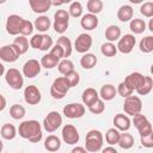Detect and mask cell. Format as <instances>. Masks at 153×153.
<instances>
[{
    "label": "cell",
    "instance_id": "1",
    "mask_svg": "<svg viewBox=\"0 0 153 153\" xmlns=\"http://www.w3.org/2000/svg\"><path fill=\"white\" fill-rule=\"evenodd\" d=\"M18 134L20 137L29 140L32 143L39 142L43 137L41 123L36 120H27L22 122L18 127Z\"/></svg>",
    "mask_w": 153,
    "mask_h": 153
},
{
    "label": "cell",
    "instance_id": "2",
    "mask_svg": "<svg viewBox=\"0 0 153 153\" xmlns=\"http://www.w3.org/2000/svg\"><path fill=\"white\" fill-rule=\"evenodd\" d=\"M103 142H104L103 134L99 130L92 129L85 136V148H86L87 152L96 153V152L102 151Z\"/></svg>",
    "mask_w": 153,
    "mask_h": 153
},
{
    "label": "cell",
    "instance_id": "3",
    "mask_svg": "<svg viewBox=\"0 0 153 153\" xmlns=\"http://www.w3.org/2000/svg\"><path fill=\"white\" fill-rule=\"evenodd\" d=\"M69 88H71V86L65 76L56 78L50 86V96L54 99H62V98H65V96L69 91Z\"/></svg>",
    "mask_w": 153,
    "mask_h": 153
},
{
    "label": "cell",
    "instance_id": "4",
    "mask_svg": "<svg viewBox=\"0 0 153 153\" xmlns=\"http://www.w3.org/2000/svg\"><path fill=\"white\" fill-rule=\"evenodd\" d=\"M69 13L66 10H57L54 13V30L56 33H63L67 31L69 25Z\"/></svg>",
    "mask_w": 153,
    "mask_h": 153
},
{
    "label": "cell",
    "instance_id": "5",
    "mask_svg": "<svg viewBox=\"0 0 153 153\" xmlns=\"http://www.w3.org/2000/svg\"><path fill=\"white\" fill-rule=\"evenodd\" d=\"M123 110L124 114L128 116H134L139 112H141L142 110V102L140 99V97L137 96H128L124 98V103H123Z\"/></svg>",
    "mask_w": 153,
    "mask_h": 153
},
{
    "label": "cell",
    "instance_id": "6",
    "mask_svg": "<svg viewBox=\"0 0 153 153\" xmlns=\"http://www.w3.org/2000/svg\"><path fill=\"white\" fill-rule=\"evenodd\" d=\"M62 124V116L57 111H50L43 120V128L48 133H54Z\"/></svg>",
    "mask_w": 153,
    "mask_h": 153
},
{
    "label": "cell",
    "instance_id": "7",
    "mask_svg": "<svg viewBox=\"0 0 153 153\" xmlns=\"http://www.w3.org/2000/svg\"><path fill=\"white\" fill-rule=\"evenodd\" d=\"M131 123L134 124V127L137 129L140 136H143V135H147L149 133H153V128H152V124L151 122L148 121V118L142 115L141 112L136 114L133 116V121Z\"/></svg>",
    "mask_w": 153,
    "mask_h": 153
},
{
    "label": "cell",
    "instance_id": "8",
    "mask_svg": "<svg viewBox=\"0 0 153 153\" xmlns=\"http://www.w3.org/2000/svg\"><path fill=\"white\" fill-rule=\"evenodd\" d=\"M5 80L10 87L13 90H20L24 85V76L23 74L16 69V68H10L6 74H5Z\"/></svg>",
    "mask_w": 153,
    "mask_h": 153
},
{
    "label": "cell",
    "instance_id": "9",
    "mask_svg": "<svg viewBox=\"0 0 153 153\" xmlns=\"http://www.w3.org/2000/svg\"><path fill=\"white\" fill-rule=\"evenodd\" d=\"M61 135H62L63 142L67 143V145H76L79 142V140H80L79 131L73 124H66L62 128Z\"/></svg>",
    "mask_w": 153,
    "mask_h": 153
},
{
    "label": "cell",
    "instance_id": "10",
    "mask_svg": "<svg viewBox=\"0 0 153 153\" xmlns=\"http://www.w3.org/2000/svg\"><path fill=\"white\" fill-rule=\"evenodd\" d=\"M135 43H136V39L134 37V35H130V33H127L122 37H120L117 39V50L121 51L122 54H129L131 53V50L134 49L135 47Z\"/></svg>",
    "mask_w": 153,
    "mask_h": 153
},
{
    "label": "cell",
    "instance_id": "11",
    "mask_svg": "<svg viewBox=\"0 0 153 153\" xmlns=\"http://www.w3.org/2000/svg\"><path fill=\"white\" fill-rule=\"evenodd\" d=\"M63 115L67 118H80L85 115V105L81 103H69L63 106Z\"/></svg>",
    "mask_w": 153,
    "mask_h": 153
},
{
    "label": "cell",
    "instance_id": "12",
    "mask_svg": "<svg viewBox=\"0 0 153 153\" xmlns=\"http://www.w3.org/2000/svg\"><path fill=\"white\" fill-rule=\"evenodd\" d=\"M24 19L18 16V14H11L8 16L7 20H6V31L8 35L12 36H17L20 33V29H22V24H23Z\"/></svg>",
    "mask_w": 153,
    "mask_h": 153
},
{
    "label": "cell",
    "instance_id": "13",
    "mask_svg": "<svg viewBox=\"0 0 153 153\" xmlns=\"http://www.w3.org/2000/svg\"><path fill=\"white\" fill-rule=\"evenodd\" d=\"M91 47H92V37L86 32L80 33L74 42V49L80 54L87 53L91 49Z\"/></svg>",
    "mask_w": 153,
    "mask_h": 153
},
{
    "label": "cell",
    "instance_id": "14",
    "mask_svg": "<svg viewBox=\"0 0 153 153\" xmlns=\"http://www.w3.org/2000/svg\"><path fill=\"white\" fill-rule=\"evenodd\" d=\"M24 99L30 105H36L42 99V93L39 88L35 85H29L24 90Z\"/></svg>",
    "mask_w": 153,
    "mask_h": 153
},
{
    "label": "cell",
    "instance_id": "15",
    "mask_svg": "<svg viewBox=\"0 0 153 153\" xmlns=\"http://www.w3.org/2000/svg\"><path fill=\"white\" fill-rule=\"evenodd\" d=\"M41 68L42 66H41V62H38V60L30 59L23 66V75L32 79L41 73Z\"/></svg>",
    "mask_w": 153,
    "mask_h": 153
},
{
    "label": "cell",
    "instance_id": "16",
    "mask_svg": "<svg viewBox=\"0 0 153 153\" xmlns=\"http://www.w3.org/2000/svg\"><path fill=\"white\" fill-rule=\"evenodd\" d=\"M145 76L143 74L139 73V72H133L130 74H128L126 78H124V84L133 91H136L137 88H140L145 81Z\"/></svg>",
    "mask_w": 153,
    "mask_h": 153
},
{
    "label": "cell",
    "instance_id": "17",
    "mask_svg": "<svg viewBox=\"0 0 153 153\" xmlns=\"http://www.w3.org/2000/svg\"><path fill=\"white\" fill-rule=\"evenodd\" d=\"M19 56L20 55L18 54V51L16 50V48L13 47V44H6V45H2L0 48V59L4 62L12 63V62L17 61Z\"/></svg>",
    "mask_w": 153,
    "mask_h": 153
},
{
    "label": "cell",
    "instance_id": "18",
    "mask_svg": "<svg viewBox=\"0 0 153 153\" xmlns=\"http://www.w3.org/2000/svg\"><path fill=\"white\" fill-rule=\"evenodd\" d=\"M114 126L120 131H128L129 128H130V126H131V121H130V118H129L128 115L117 114L114 117Z\"/></svg>",
    "mask_w": 153,
    "mask_h": 153
},
{
    "label": "cell",
    "instance_id": "19",
    "mask_svg": "<svg viewBox=\"0 0 153 153\" xmlns=\"http://www.w3.org/2000/svg\"><path fill=\"white\" fill-rule=\"evenodd\" d=\"M99 24V20L97 18V14H92V13H87V14H84L81 16V19H80V25L82 29L87 30V31H91V30H94Z\"/></svg>",
    "mask_w": 153,
    "mask_h": 153
},
{
    "label": "cell",
    "instance_id": "20",
    "mask_svg": "<svg viewBox=\"0 0 153 153\" xmlns=\"http://www.w3.org/2000/svg\"><path fill=\"white\" fill-rule=\"evenodd\" d=\"M29 5L35 13H45L50 7V0H29Z\"/></svg>",
    "mask_w": 153,
    "mask_h": 153
},
{
    "label": "cell",
    "instance_id": "21",
    "mask_svg": "<svg viewBox=\"0 0 153 153\" xmlns=\"http://www.w3.org/2000/svg\"><path fill=\"white\" fill-rule=\"evenodd\" d=\"M12 44L16 48V50L18 51L19 55L25 54L29 50V45H30L29 39L26 38V36H23V35H17V37L14 38Z\"/></svg>",
    "mask_w": 153,
    "mask_h": 153
},
{
    "label": "cell",
    "instance_id": "22",
    "mask_svg": "<svg viewBox=\"0 0 153 153\" xmlns=\"http://www.w3.org/2000/svg\"><path fill=\"white\" fill-rule=\"evenodd\" d=\"M99 98V93L96 88L93 87H88L86 90H84L82 94H81V100H82V104L86 105V106H90L92 103H94L97 99Z\"/></svg>",
    "mask_w": 153,
    "mask_h": 153
},
{
    "label": "cell",
    "instance_id": "23",
    "mask_svg": "<svg viewBox=\"0 0 153 153\" xmlns=\"http://www.w3.org/2000/svg\"><path fill=\"white\" fill-rule=\"evenodd\" d=\"M99 93V98H102L103 100H112L115 98V96L117 94L116 87L111 84H105L102 86Z\"/></svg>",
    "mask_w": 153,
    "mask_h": 153
},
{
    "label": "cell",
    "instance_id": "24",
    "mask_svg": "<svg viewBox=\"0 0 153 153\" xmlns=\"http://www.w3.org/2000/svg\"><path fill=\"white\" fill-rule=\"evenodd\" d=\"M133 16H134V10L130 5H123L117 11V18L122 23L130 22V19H133Z\"/></svg>",
    "mask_w": 153,
    "mask_h": 153
},
{
    "label": "cell",
    "instance_id": "25",
    "mask_svg": "<svg viewBox=\"0 0 153 153\" xmlns=\"http://www.w3.org/2000/svg\"><path fill=\"white\" fill-rule=\"evenodd\" d=\"M44 148L48 152H57L61 148V140L56 135H49L44 140Z\"/></svg>",
    "mask_w": 153,
    "mask_h": 153
},
{
    "label": "cell",
    "instance_id": "26",
    "mask_svg": "<svg viewBox=\"0 0 153 153\" xmlns=\"http://www.w3.org/2000/svg\"><path fill=\"white\" fill-rule=\"evenodd\" d=\"M97 62H98L97 56L91 53H85L80 59V66L84 69H92L97 65Z\"/></svg>",
    "mask_w": 153,
    "mask_h": 153
},
{
    "label": "cell",
    "instance_id": "27",
    "mask_svg": "<svg viewBox=\"0 0 153 153\" xmlns=\"http://www.w3.org/2000/svg\"><path fill=\"white\" fill-rule=\"evenodd\" d=\"M117 145L122 149H129V148H131L134 146V137H133V135L129 134V133H127V131L121 133Z\"/></svg>",
    "mask_w": 153,
    "mask_h": 153
},
{
    "label": "cell",
    "instance_id": "28",
    "mask_svg": "<svg viewBox=\"0 0 153 153\" xmlns=\"http://www.w3.org/2000/svg\"><path fill=\"white\" fill-rule=\"evenodd\" d=\"M50 25H51V22H50V19H49V17H47V16H39V17L35 20V23H33L35 29L38 30L39 32H45V31H48L49 27H50Z\"/></svg>",
    "mask_w": 153,
    "mask_h": 153
},
{
    "label": "cell",
    "instance_id": "29",
    "mask_svg": "<svg viewBox=\"0 0 153 153\" xmlns=\"http://www.w3.org/2000/svg\"><path fill=\"white\" fill-rule=\"evenodd\" d=\"M121 29L117 25H109L105 29V38L108 42H115L121 37Z\"/></svg>",
    "mask_w": 153,
    "mask_h": 153
},
{
    "label": "cell",
    "instance_id": "30",
    "mask_svg": "<svg viewBox=\"0 0 153 153\" xmlns=\"http://www.w3.org/2000/svg\"><path fill=\"white\" fill-rule=\"evenodd\" d=\"M129 29H130L131 32H134L136 35H140V33H142L146 30V23H145L143 19H140V18L130 19Z\"/></svg>",
    "mask_w": 153,
    "mask_h": 153
},
{
    "label": "cell",
    "instance_id": "31",
    "mask_svg": "<svg viewBox=\"0 0 153 153\" xmlns=\"http://www.w3.org/2000/svg\"><path fill=\"white\" fill-rule=\"evenodd\" d=\"M0 133H1L2 139H5V140H13V139L16 137V135H17V129H16V127H14L13 124H11V123H5V124L1 127Z\"/></svg>",
    "mask_w": 153,
    "mask_h": 153
},
{
    "label": "cell",
    "instance_id": "32",
    "mask_svg": "<svg viewBox=\"0 0 153 153\" xmlns=\"http://www.w3.org/2000/svg\"><path fill=\"white\" fill-rule=\"evenodd\" d=\"M59 61H60L59 59H56L54 55H51L50 53H48V54H45V55L42 56V59H41V66L44 67V68H47V69H51V68H54V67L57 66Z\"/></svg>",
    "mask_w": 153,
    "mask_h": 153
},
{
    "label": "cell",
    "instance_id": "33",
    "mask_svg": "<svg viewBox=\"0 0 153 153\" xmlns=\"http://www.w3.org/2000/svg\"><path fill=\"white\" fill-rule=\"evenodd\" d=\"M56 44H59V45H61V48L63 49V53H65V56L63 57H69L71 56V54H72V42H71V39L68 38V37H66V36H61L59 39H57V42H56Z\"/></svg>",
    "mask_w": 153,
    "mask_h": 153
},
{
    "label": "cell",
    "instance_id": "34",
    "mask_svg": "<svg viewBox=\"0 0 153 153\" xmlns=\"http://www.w3.org/2000/svg\"><path fill=\"white\" fill-rule=\"evenodd\" d=\"M139 48H140V51L145 53V54H149L153 51V36H146L143 37L141 41H140V44H139Z\"/></svg>",
    "mask_w": 153,
    "mask_h": 153
},
{
    "label": "cell",
    "instance_id": "35",
    "mask_svg": "<svg viewBox=\"0 0 153 153\" xmlns=\"http://www.w3.org/2000/svg\"><path fill=\"white\" fill-rule=\"evenodd\" d=\"M120 134H121L120 130L116 129L115 127L108 129V131L105 133V141H106V143L108 145H111V146L117 145L118 139H120Z\"/></svg>",
    "mask_w": 153,
    "mask_h": 153
},
{
    "label": "cell",
    "instance_id": "36",
    "mask_svg": "<svg viewBox=\"0 0 153 153\" xmlns=\"http://www.w3.org/2000/svg\"><path fill=\"white\" fill-rule=\"evenodd\" d=\"M86 7H87L88 13L98 14V13L102 12V10L104 7V4H103L102 0H88L87 4H86Z\"/></svg>",
    "mask_w": 153,
    "mask_h": 153
},
{
    "label": "cell",
    "instance_id": "37",
    "mask_svg": "<svg viewBox=\"0 0 153 153\" xmlns=\"http://www.w3.org/2000/svg\"><path fill=\"white\" fill-rule=\"evenodd\" d=\"M100 53L106 57H112L117 53V48L112 42H105L100 47Z\"/></svg>",
    "mask_w": 153,
    "mask_h": 153
},
{
    "label": "cell",
    "instance_id": "38",
    "mask_svg": "<svg viewBox=\"0 0 153 153\" xmlns=\"http://www.w3.org/2000/svg\"><path fill=\"white\" fill-rule=\"evenodd\" d=\"M10 115L13 120H22L25 116V108L20 104H13L10 108Z\"/></svg>",
    "mask_w": 153,
    "mask_h": 153
},
{
    "label": "cell",
    "instance_id": "39",
    "mask_svg": "<svg viewBox=\"0 0 153 153\" xmlns=\"http://www.w3.org/2000/svg\"><path fill=\"white\" fill-rule=\"evenodd\" d=\"M152 88H153V79H152L151 76H147V75H146L142 86H141L140 88H137L136 92H137V94H140V96H146V94H148V93L152 91Z\"/></svg>",
    "mask_w": 153,
    "mask_h": 153
},
{
    "label": "cell",
    "instance_id": "40",
    "mask_svg": "<svg viewBox=\"0 0 153 153\" xmlns=\"http://www.w3.org/2000/svg\"><path fill=\"white\" fill-rule=\"evenodd\" d=\"M68 13L73 18H79L82 16V5L79 1H72L68 8Z\"/></svg>",
    "mask_w": 153,
    "mask_h": 153
},
{
    "label": "cell",
    "instance_id": "41",
    "mask_svg": "<svg viewBox=\"0 0 153 153\" xmlns=\"http://www.w3.org/2000/svg\"><path fill=\"white\" fill-rule=\"evenodd\" d=\"M57 69H59V72H60L62 75H65V74H67L68 72H71V71L74 69V65H73V62H72L71 60L63 59V60H60V61H59V63H57Z\"/></svg>",
    "mask_w": 153,
    "mask_h": 153
},
{
    "label": "cell",
    "instance_id": "42",
    "mask_svg": "<svg viewBox=\"0 0 153 153\" xmlns=\"http://www.w3.org/2000/svg\"><path fill=\"white\" fill-rule=\"evenodd\" d=\"M90 112L93 114V115H99L102 112H104L105 110V104H104V100L102 98H98L94 103H92L90 106H87Z\"/></svg>",
    "mask_w": 153,
    "mask_h": 153
},
{
    "label": "cell",
    "instance_id": "43",
    "mask_svg": "<svg viewBox=\"0 0 153 153\" xmlns=\"http://www.w3.org/2000/svg\"><path fill=\"white\" fill-rule=\"evenodd\" d=\"M51 47H53V38H51L49 35L42 33L41 44H39V48H38V50H42V51H47V50H50V48H51Z\"/></svg>",
    "mask_w": 153,
    "mask_h": 153
},
{
    "label": "cell",
    "instance_id": "44",
    "mask_svg": "<svg viewBox=\"0 0 153 153\" xmlns=\"http://www.w3.org/2000/svg\"><path fill=\"white\" fill-rule=\"evenodd\" d=\"M63 76L67 79V81H68V84H69L71 88H72V87H74V86H76V85L79 84V81H80L79 73H78V72H75L74 69H73V71H71V72H68V73H67V74H65Z\"/></svg>",
    "mask_w": 153,
    "mask_h": 153
},
{
    "label": "cell",
    "instance_id": "45",
    "mask_svg": "<svg viewBox=\"0 0 153 153\" xmlns=\"http://www.w3.org/2000/svg\"><path fill=\"white\" fill-rule=\"evenodd\" d=\"M140 13L146 18H152L153 17V2L151 1L143 2L140 7Z\"/></svg>",
    "mask_w": 153,
    "mask_h": 153
},
{
    "label": "cell",
    "instance_id": "46",
    "mask_svg": "<svg viewBox=\"0 0 153 153\" xmlns=\"http://www.w3.org/2000/svg\"><path fill=\"white\" fill-rule=\"evenodd\" d=\"M33 29H35L33 24H32L30 20L24 19V22H23V24H22V29H20V33H19V35L29 36V35H31V33L33 32Z\"/></svg>",
    "mask_w": 153,
    "mask_h": 153
},
{
    "label": "cell",
    "instance_id": "47",
    "mask_svg": "<svg viewBox=\"0 0 153 153\" xmlns=\"http://www.w3.org/2000/svg\"><path fill=\"white\" fill-rule=\"evenodd\" d=\"M116 91H117V93L121 96V97H123V98H126V97H128V96H130V94H133V90H130L123 81L122 82H120L118 84V86H117V88H116Z\"/></svg>",
    "mask_w": 153,
    "mask_h": 153
},
{
    "label": "cell",
    "instance_id": "48",
    "mask_svg": "<svg viewBox=\"0 0 153 153\" xmlns=\"http://www.w3.org/2000/svg\"><path fill=\"white\" fill-rule=\"evenodd\" d=\"M140 141H141V145L146 148H152L153 147V133H149L147 135H143V136H140Z\"/></svg>",
    "mask_w": 153,
    "mask_h": 153
},
{
    "label": "cell",
    "instance_id": "49",
    "mask_svg": "<svg viewBox=\"0 0 153 153\" xmlns=\"http://www.w3.org/2000/svg\"><path fill=\"white\" fill-rule=\"evenodd\" d=\"M51 55H54L56 59H59V60H61L63 56H65V53H63V49L61 48V45H59V44H55V45H53L51 48H50V51H49Z\"/></svg>",
    "mask_w": 153,
    "mask_h": 153
},
{
    "label": "cell",
    "instance_id": "50",
    "mask_svg": "<svg viewBox=\"0 0 153 153\" xmlns=\"http://www.w3.org/2000/svg\"><path fill=\"white\" fill-rule=\"evenodd\" d=\"M102 152H103V153H109V152H111V153H117V149L110 145L109 147H105V148H103V149H102Z\"/></svg>",
    "mask_w": 153,
    "mask_h": 153
},
{
    "label": "cell",
    "instance_id": "51",
    "mask_svg": "<svg viewBox=\"0 0 153 153\" xmlns=\"http://www.w3.org/2000/svg\"><path fill=\"white\" fill-rule=\"evenodd\" d=\"M6 108V98L0 93V111H2Z\"/></svg>",
    "mask_w": 153,
    "mask_h": 153
},
{
    "label": "cell",
    "instance_id": "52",
    "mask_svg": "<svg viewBox=\"0 0 153 153\" xmlns=\"http://www.w3.org/2000/svg\"><path fill=\"white\" fill-rule=\"evenodd\" d=\"M86 148L85 147H74L72 149V153H86Z\"/></svg>",
    "mask_w": 153,
    "mask_h": 153
},
{
    "label": "cell",
    "instance_id": "53",
    "mask_svg": "<svg viewBox=\"0 0 153 153\" xmlns=\"http://www.w3.org/2000/svg\"><path fill=\"white\" fill-rule=\"evenodd\" d=\"M50 4H51V6H61V5H63V1L62 0H50Z\"/></svg>",
    "mask_w": 153,
    "mask_h": 153
},
{
    "label": "cell",
    "instance_id": "54",
    "mask_svg": "<svg viewBox=\"0 0 153 153\" xmlns=\"http://www.w3.org/2000/svg\"><path fill=\"white\" fill-rule=\"evenodd\" d=\"M4 73H5V66H4L2 63H0V76H1Z\"/></svg>",
    "mask_w": 153,
    "mask_h": 153
},
{
    "label": "cell",
    "instance_id": "55",
    "mask_svg": "<svg viewBox=\"0 0 153 153\" xmlns=\"http://www.w3.org/2000/svg\"><path fill=\"white\" fill-rule=\"evenodd\" d=\"M145 0H129V2H131V4H134V5H136V4H141V2H143Z\"/></svg>",
    "mask_w": 153,
    "mask_h": 153
},
{
    "label": "cell",
    "instance_id": "56",
    "mask_svg": "<svg viewBox=\"0 0 153 153\" xmlns=\"http://www.w3.org/2000/svg\"><path fill=\"white\" fill-rule=\"evenodd\" d=\"M148 30H149V31H153V22H152V19H151V22H149V25H148Z\"/></svg>",
    "mask_w": 153,
    "mask_h": 153
},
{
    "label": "cell",
    "instance_id": "57",
    "mask_svg": "<svg viewBox=\"0 0 153 153\" xmlns=\"http://www.w3.org/2000/svg\"><path fill=\"white\" fill-rule=\"evenodd\" d=\"M2 149H4V143H2V141L0 140V152H1Z\"/></svg>",
    "mask_w": 153,
    "mask_h": 153
},
{
    "label": "cell",
    "instance_id": "58",
    "mask_svg": "<svg viewBox=\"0 0 153 153\" xmlns=\"http://www.w3.org/2000/svg\"><path fill=\"white\" fill-rule=\"evenodd\" d=\"M62 1H63V4H71L73 0H62Z\"/></svg>",
    "mask_w": 153,
    "mask_h": 153
},
{
    "label": "cell",
    "instance_id": "59",
    "mask_svg": "<svg viewBox=\"0 0 153 153\" xmlns=\"http://www.w3.org/2000/svg\"><path fill=\"white\" fill-rule=\"evenodd\" d=\"M7 0H0V5H2V4H5Z\"/></svg>",
    "mask_w": 153,
    "mask_h": 153
}]
</instances>
